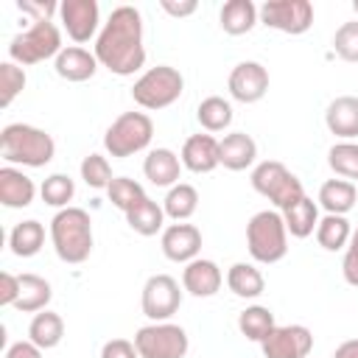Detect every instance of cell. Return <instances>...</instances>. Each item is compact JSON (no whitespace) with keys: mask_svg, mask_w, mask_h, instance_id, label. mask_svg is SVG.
Returning a JSON list of instances; mask_svg holds the SVG:
<instances>
[{"mask_svg":"<svg viewBox=\"0 0 358 358\" xmlns=\"http://www.w3.org/2000/svg\"><path fill=\"white\" fill-rule=\"evenodd\" d=\"M95 59L115 76H134L145 64L143 17L134 6L112 8L95 39Z\"/></svg>","mask_w":358,"mask_h":358,"instance_id":"1","label":"cell"},{"mask_svg":"<svg viewBox=\"0 0 358 358\" xmlns=\"http://www.w3.org/2000/svg\"><path fill=\"white\" fill-rule=\"evenodd\" d=\"M53 154H56V143L45 129L28 123H8L0 131V157L8 165L42 168L53 159Z\"/></svg>","mask_w":358,"mask_h":358,"instance_id":"2","label":"cell"},{"mask_svg":"<svg viewBox=\"0 0 358 358\" xmlns=\"http://www.w3.org/2000/svg\"><path fill=\"white\" fill-rule=\"evenodd\" d=\"M50 243L64 263H84L92 255V221L81 207H64L50 221Z\"/></svg>","mask_w":358,"mask_h":358,"instance_id":"3","label":"cell"},{"mask_svg":"<svg viewBox=\"0 0 358 358\" xmlns=\"http://www.w3.org/2000/svg\"><path fill=\"white\" fill-rule=\"evenodd\" d=\"M246 249L252 260L257 263H280L288 255V229L282 221V213L277 210H260L246 224Z\"/></svg>","mask_w":358,"mask_h":358,"instance_id":"4","label":"cell"},{"mask_svg":"<svg viewBox=\"0 0 358 358\" xmlns=\"http://www.w3.org/2000/svg\"><path fill=\"white\" fill-rule=\"evenodd\" d=\"M185 90V78L176 67L171 64H157V67H148L131 87V98L137 106L143 109H165L171 103L179 101Z\"/></svg>","mask_w":358,"mask_h":358,"instance_id":"5","label":"cell"},{"mask_svg":"<svg viewBox=\"0 0 358 358\" xmlns=\"http://www.w3.org/2000/svg\"><path fill=\"white\" fill-rule=\"evenodd\" d=\"M62 34L56 28V22L50 20H39L31 22V28H25L22 34H17L8 42V56L14 64H39L45 59H56L62 53Z\"/></svg>","mask_w":358,"mask_h":358,"instance_id":"6","label":"cell"},{"mask_svg":"<svg viewBox=\"0 0 358 358\" xmlns=\"http://www.w3.org/2000/svg\"><path fill=\"white\" fill-rule=\"evenodd\" d=\"M154 137V120L145 112H123L112 120L103 134V148L115 159H126L143 148H148Z\"/></svg>","mask_w":358,"mask_h":358,"instance_id":"7","label":"cell"},{"mask_svg":"<svg viewBox=\"0 0 358 358\" xmlns=\"http://www.w3.org/2000/svg\"><path fill=\"white\" fill-rule=\"evenodd\" d=\"M252 187L260 196H266L280 213L288 210L291 204H296L305 196L302 182L282 162H277V159H266V162L255 165V171H252Z\"/></svg>","mask_w":358,"mask_h":358,"instance_id":"8","label":"cell"},{"mask_svg":"<svg viewBox=\"0 0 358 358\" xmlns=\"http://www.w3.org/2000/svg\"><path fill=\"white\" fill-rule=\"evenodd\" d=\"M134 347L140 358H185L190 341L185 327L171 322H151L134 333Z\"/></svg>","mask_w":358,"mask_h":358,"instance_id":"9","label":"cell"},{"mask_svg":"<svg viewBox=\"0 0 358 358\" xmlns=\"http://www.w3.org/2000/svg\"><path fill=\"white\" fill-rule=\"evenodd\" d=\"M260 22L291 36L305 34L313 25V3L310 0H266L260 6Z\"/></svg>","mask_w":358,"mask_h":358,"instance_id":"10","label":"cell"},{"mask_svg":"<svg viewBox=\"0 0 358 358\" xmlns=\"http://www.w3.org/2000/svg\"><path fill=\"white\" fill-rule=\"evenodd\" d=\"M140 305L151 322H168L182 305V288L171 274H151L143 285Z\"/></svg>","mask_w":358,"mask_h":358,"instance_id":"11","label":"cell"},{"mask_svg":"<svg viewBox=\"0 0 358 358\" xmlns=\"http://www.w3.org/2000/svg\"><path fill=\"white\" fill-rule=\"evenodd\" d=\"M310 347H313V333L305 324L274 327L260 341V350H263L266 358H308Z\"/></svg>","mask_w":358,"mask_h":358,"instance_id":"12","label":"cell"},{"mask_svg":"<svg viewBox=\"0 0 358 358\" xmlns=\"http://www.w3.org/2000/svg\"><path fill=\"white\" fill-rule=\"evenodd\" d=\"M59 17L73 42H90L101 22V11L95 0H64L59 3Z\"/></svg>","mask_w":358,"mask_h":358,"instance_id":"13","label":"cell"},{"mask_svg":"<svg viewBox=\"0 0 358 358\" xmlns=\"http://www.w3.org/2000/svg\"><path fill=\"white\" fill-rule=\"evenodd\" d=\"M229 95L241 103H257L268 92V70L260 62H241L229 73Z\"/></svg>","mask_w":358,"mask_h":358,"instance_id":"14","label":"cell"},{"mask_svg":"<svg viewBox=\"0 0 358 358\" xmlns=\"http://www.w3.org/2000/svg\"><path fill=\"white\" fill-rule=\"evenodd\" d=\"M159 246H162V255L173 263H190L199 257L201 252V229L193 227V224H171L162 229V238H159Z\"/></svg>","mask_w":358,"mask_h":358,"instance_id":"15","label":"cell"},{"mask_svg":"<svg viewBox=\"0 0 358 358\" xmlns=\"http://www.w3.org/2000/svg\"><path fill=\"white\" fill-rule=\"evenodd\" d=\"M221 282H224V274L215 260L196 257L182 268V288L193 296H215L221 291Z\"/></svg>","mask_w":358,"mask_h":358,"instance_id":"16","label":"cell"},{"mask_svg":"<svg viewBox=\"0 0 358 358\" xmlns=\"http://www.w3.org/2000/svg\"><path fill=\"white\" fill-rule=\"evenodd\" d=\"M182 168L193 171V173H210L215 171L218 162V140L213 134H190L182 145Z\"/></svg>","mask_w":358,"mask_h":358,"instance_id":"17","label":"cell"},{"mask_svg":"<svg viewBox=\"0 0 358 358\" xmlns=\"http://www.w3.org/2000/svg\"><path fill=\"white\" fill-rule=\"evenodd\" d=\"M257 157V143L246 131H229L218 140V162L227 171H246Z\"/></svg>","mask_w":358,"mask_h":358,"instance_id":"18","label":"cell"},{"mask_svg":"<svg viewBox=\"0 0 358 358\" xmlns=\"http://www.w3.org/2000/svg\"><path fill=\"white\" fill-rule=\"evenodd\" d=\"M324 123H327L330 134H336L341 140L358 137V98L355 95L333 98L324 109Z\"/></svg>","mask_w":358,"mask_h":358,"instance_id":"19","label":"cell"},{"mask_svg":"<svg viewBox=\"0 0 358 358\" xmlns=\"http://www.w3.org/2000/svg\"><path fill=\"white\" fill-rule=\"evenodd\" d=\"M143 173L157 187H173V185H179L182 159L171 148H151L148 157L143 159Z\"/></svg>","mask_w":358,"mask_h":358,"instance_id":"20","label":"cell"},{"mask_svg":"<svg viewBox=\"0 0 358 358\" xmlns=\"http://www.w3.org/2000/svg\"><path fill=\"white\" fill-rule=\"evenodd\" d=\"M36 196V185L31 176H25L20 168H0V204L11 207V210H20V207H28Z\"/></svg>","mask_w":358,"mask_h":358,"instance_id":"21","label":"cell"},{"mask_svg":"<svg viewBox=\"0 0 358 358\" xmlns=\"http://www.w3.org/2000/svg\"><path fill=\"white\" fill-rule=\"evenodd\" d=\"M53 67H56V76H59V78L78 84V81H87V78L95 76L98 59H95V53H90V50L73 45V48H64V50L56 56Z\"/></svg>","mask_w":358,"mask_h":358,"instance_id":"22","label":"cell"},{"mask_svg":"<svg viewBox=\"0 0 358 358\" xmlns=\"http://www.w3.org/2000/svg\"><path fill=\"white\" fill-rule=\"evenodd\" d=\"M257 20H260V8L252 0H227L218 14V22H221L224 34H229V36L249 34L257 25Z\"/></svg>","mask_w":358,"mask_h":358,"instance_id":"23","label":"cell"},{"mask_svg":"<svg viewBox=\"0 0 358 358\" xmlns=\"http://www.w3.org/2000/svg\"><path fill=\"white\" fill-rule=\"evenodd\" d=\"M358 201V190L347 179H327L319 187V204L330 215H347Z\"/></svg>","mask_w":358,"mask_h":358,"instance_id":"24","label":"cell"},{"mask_svg":"<svg viewBox=\"0 0 358 358\" xmlns=\"http://www.w3.org/2000/svg\"><path fill=\"white\" fill-rule=\"evenodd\" d=\"M64 338V319L53 310H39L34 313L28 324V341H34L39 350H53Z\"/></svg>","mask_w":358,"mask_h":358,"instance_id":"25","label":"cell"},{"mask_svg":"<svg viewBox=\"0 0 358 358\" xmlns=\"http://www.w3.org/2000/svg\"><path fill=\"white\" fill-rule=\"evenodd\" d=\"M53 296V288L45 277L39 274H20V299H17V310L22 313H39L48 310V302Z\"/></svg>","mask_w":358,"mask_h":358,"instance_id":"26","label":"cell"},{"mask_svg":"<svg viewBox=\"0 0 358 358\" xmlns=\"http://www.w3.org/2000/svg\"><path fill=\"white\" fill-rule=\"evenodd\" d=\"M227 285L241 299H257L266 291V280L257 266L252 263H232L227 271Z\"/></svg>","mask_w":358,"mask_h":358,"instance_id":"27","label":"cell"},{"mask_svg":"<svg viewBox=\"0 0 358 358\" xmlns=\"http://www.w3.org/2000/svg\"><path fill=\"white\" fill-rule=\"evenodd\" d=\"M126 224H129L137 235L151 238V235H157V232L165 229V210H162L157 201H151V199L145 196L143 201H137V204L126 213Z\"/></svg>","mask_w":358,"mask_h":358,"instance_id":"28","label":"cell"},{"mask_svg":"<svg viewBox=\"0 0 358 358\" xmlns=\"http://www.w3.org/2000/svg\"><path fill=\"white\" fill-rule=\"evenodd\" d=\"M282 221H285V229L294 238H308L319 227V207H316L313 199L302 196L296 204H291L288 210H282Z\"/></svg>","mask_w":358,"mask_h":358,"instance_id":"29","label":"cell"},{"mask_svg":"<svg viewBox=\"0 0 358 358\" xmlns=\"http://www.w3.org/2000/svg\"><path fill=\"white\" fill-rule=\"evenodd\" d=\"M8 246L17 257H34L45 246V227L34 218L20 221L8 235Z\"/></svg>","mask_w":358,"mask_h":358,"instance_id":"30","label":"cell"},{"mask_svg":"<svg viewBox=\"0 0 358 358\" xmlns=\"http://www.w3.org/2000/svg\"><path fill=\"white\" fill-rule=\"evenodd\" d=\"M162 210H165V215L173 218L176 224H179V221H187V218L199 210V190H196L193 185H187V182L173 185V187L168 190L165 201H162Z\"/></svg>","mask_w":358,"mask_h":358,"instance_id":"31","label":"cell"},{"mask_svg":"<svg viewBox=\"0 0 358 358\" xmlns=\"http://www.w3.org/2000/svg\"><path fill=\"white\" fill-rule=\"evenodd\" d=\"M350 238H352V229H350L347 215H330V213H327L324 218H319L316 241H319L322 249L338 252V249H344V246L350 243Z\"/></svg>","mask_w":358,"mask_h":358,"instance_id":"32","label":"cell"},{"mask_svg":"<svg viewBox=\"0 0 358 358\" xmlns=\"http://www.w3.org/2000/svg\"><path fill=\"white\" fill-rule=\"evenodd\" d=\"M196 120L201 123L204 131H224L232 123V106L229 101H224L221 95H210L199 103L196 109Z\"/></svg>","mask_w":358,"mask_h":358,"instance_id":"33","label":"cell"},{"mask_svg":"<svg viewBox=\"0 0 358 358\" xmlns=\"http://www.w3.org/2000/svg\"><path fill=\"white\" fill-rule=\"evenodd\" d=\"M274 327H277V324H274V313H271L268 308H263V305H252V308L241 310V316H238V330H241L249 341H257V344H260Z\"/></svg>","mask_w":358,"mask_h":358,"instance_id":"34","label":"cell"},{"mask_svg":"<svg viewBox=\"0 0 358 358\" xmlns=\"http://www.w3.org/2000/svg\"><path fill=\"white\" fill-rule=\"evenodd\" d=\"M327 165H330V171L336 176H341L347 182L358 179V143H352V140L336 143L327 151Z\"/></svg>","mask_w":358,"mask_h":358,"instance_id":"35","label":"cell"},{"mask_svg":"<svg viewBox=\"0 0 358 358\" xmlns=\"http://www.w3.org/2000/svg\"><path fill=\"white\" fill-rule=\"evenodd\" d=\"M39 193H42V201H45V204L64 210V207H70V201H73V196H76V182H73L67 173H50V176L42 182Z\"/></svg>","mask_w":358,"mask_h":358,"instance_id":"36","label":"cell"},{"mask_svg":"<svg viewBox=\"0 0 358 358\" xmlns=\"http://www.w3.org/2000/svg\"><path fill=\"white\" fill-rule=\"evenodd\" d=\"M106 196H109V201H112L117 210L129 213L137 201L145 199V190H143L140 182H134V179H129V176H115L112 185L106 187Z\"/></svg>","mask_w":358,"mask_h":358,"instance_id":"37","label":"cell"},{"mask_svg":"<svg viewBox=\"0 0 358 358\" xmlns=\"http://www.w3.org/2000/svg\"><path fill=\"white\" fill-rule=\"evenodd\" d=\"M81 179H84L90 187H95V190H106V187L112 185V179H115L109 159L101 157V154L84 157V159H81Z\"/></svg>","mask_w":358,"mask_h":358,"instance_id":"38","label":"cell"},{"mask_svg":"<svg viewBox=\"0 0 358 358\" xmlns=\"http://www.w3.org/2000/svg\"><path fill=\"white\" fill-rule=\"evenodd\" d=\"M25 90V70L14 62L0 64V106H11V101Z\"/></svg>","mask_w":358,"mask_h":358,"instance_id":"39","label":"cell"},{"mask_svg":"<svg viewBox=\"0 0 358 358\" xmlns=\"http://www.w3.org/2000/svg\"><path fill=\"white\" fill-rule=\"evenodd\" d=\"M333 50H336L344 62L358 64V20L338 25V31H336V36H333Z\"/></svg>","mask_w":358,"mask_h":358,"instance_id":"40","label":"cell"},{"mask_svg":"<svg viewBox=\"0 0 358 358\" xmlns=\"http://www.w3.org/2000/svg\"><path fill=\"white\" fill-rule=\"evenodd\" d=\"M341 274L350 285L358 288V229L352 232V238L347 243V252H344V260H341Z\"/></svg>","mask_w":358,"mask_h":358,"instance_id":"41","label":"cell"},{"mask_svg":"<svg viewBox=\"0 0 358 358\" xmlns=\"http://www.w3.org/2000/svg\"><path fill=\"white\" fill-rule=\"evenodd\" d=\"M101 358H140V352L129 338H109L101 347Z\"/></svg>","mask_w":358,"mask_h":358,"instance_id":"42","label":"cell"},{"mask_svg":"<svg viewBox=\"0 0 358 358\" xmlns=\"http://www.w3.org/2000/svg\"><path fill=\"white\" fill-rule=\"evenodd\" d=\"M17 8L22 11V14H31V22H39V20H50V14L53 11H59V6L56 3H39V0H20L17 3Z\"/></svg>","mask_w":358,"mask_h":358,"instance_id":"43","label":"cell"},{"mask_svg":"<svg viewBox=\"0 0 358 358\" xmlns=\"http://www.w3.org/2000/svg\"><path fill=\"white\" fill-rule=\"evenodd\" d=\"M20 299V277L11 271L0 274V305H17Z\"/></svg>","mask_w":358,"mask_h":358,"instance_id":"44","label":"cell"},{"mask_svg":"<svg viewBox=\"0 0 358 358\" xmlns=\"http://www.w3.org/2000/svg\"><path fill=\"white\" fill-rule=\"evenodd\" d=\"M6 358H42V350L34 341H14L6 350Z\"/></svg>","mask_w":358,"mask_h":358,"instance_id":"45","label":"cell"},{"mask_svg":"<svg viewBox=\"0 0 358 358\" xmlns=\"http://www.w3.org/2000/svg\"><path fill=\"white\" fill-rule=\"evenodd\" d=\"M159 6H162V11H168L171 17H190V14L199 8V3H196V0H185V3H171V0H162Z\"/></svg>","mask_w":358,"mask_h":358,"instance_id":"46","label":"cell"},{"mask_svg":"<svg viewBox=\"0 0 358 358\" xmlns=\"http://www.w3.org/2000/svg\"><path fill=\"white\" fill-rule=\"evenodd\" d=\"M333 358H358V338H347L336 347Z\"/></svg>","mask_w":358,"mask_h":358,"instance_id":"47","label":"cell"},{"mask_svg":"<svg viewBox=\"0 0 358 358\" xmlns=\"http://www.w3.org/2000/svg\"><path fill=\"white\" fill-rule=\"evenodd\" d=\"M352 11H355V14H358V0H352Z\"/></svg>","mask_w":358,"mask_h":358,"instance_id":"48","label":"cell"}]
</instances>
